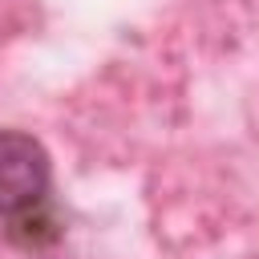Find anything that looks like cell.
<instances>
[{
  "label": "cell",
  "instance_id": "6da1fadb",
  "mask_svg": "<svg viewBox=\"0 0 259 259\" xmlns=\"http://www.w3.org/2000/svg\"><path fill=\"white\" fill-rule=\"evenodd\" d=\"M53 198V158L28 130H0V223L40 210Z\"/></svg>",
  "mask_w": 259,
  "mask_h": 259
},
{
  "label": "cell",
  "instance_id": "7a4b0ae2",
  "mask_svg": "<svg viewBox=\"0 0 259 259\" xmlns=\"http://www.w3.org/2000/svg\"><path fill=\"white\" fill-rule=\"evenodd\" d=\"M0 231H4L8 247L24 251V255H36V251H49V247H57L65 239V219H61L57 202H49V206L28 210V214H20L12 223H0Z\"/></svg>",
  "mask_w": 259,
  "mask_h": 259
}]
</instances>
